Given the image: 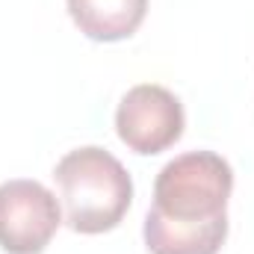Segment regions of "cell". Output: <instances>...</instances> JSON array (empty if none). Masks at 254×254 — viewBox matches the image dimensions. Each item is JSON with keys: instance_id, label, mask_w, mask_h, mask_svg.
I'll list each match as a JSON object with an SVG mask.
<instances>
[{"instance_id": "6", "label": "cell", "mask_w": 254, "mask_h": 254, "mask_svg": "<svg viewBox=\"0 0 254 254\" xmlns=\"http://www.w3.org/2000/svg\"><path fill=\"white\" fill-rule=\"evenodd\" d=\"M142 237L151 254H219L228 237V219L187 225V222H169L160 213L148 210Z\"/></svg>"}, {"instance_id": "4", "label": "cell", "mask_w": 254, "mask_h": 254, "mask_svg": "<svg viewBox=\"0 0 254 254\" xmlns=\"http://www.w3.org/2000/svg\"><path fill=\"white\" fill-rule=\"evenodd\" d=\"M184 104L157 83H139L116 110V133L136 154H160L184 136Z\"/></svg>"}, {"instance_id": "3", "label": "cell", "mask_w": 254, "mask_h": 254, "mask_svg": "<svg viewBox=\"0 0 254 254\" xmlns=\"http://www.w3.org/2000/svg\"><path fill=\"white\" fill-rule=\"evenodd\" d=\"M63 222L57 195L39 181L0 184V249L6 254H42Z\"/></svg>"}, {"instance_id": "2", "label": "cell", "mask_w": 254, "mask_h": 254, "mask_svg": "<svg viewBox=\"0 0 254 254\" xmlns=\"http://www.w3.org/2000/svg\"><path fill=\"white\" fill-rule=\"evenodd\" d=\"M234 169L213 151H187L166 163L154 181L151 210L169 222L207 225L228 219Z\"/></svg>"}, {"instance_id": "1", "label": "cell", "mask_w": 254, "mask_h": 254, "mask_svg": "<svg viewBox=\"0 0 254 254\" xmlns=\"http://www.w3.org/2000/svg\"><path fill=\"white\" fill-rule=\"evenodd\" d=\"M65 222L77 234L113 231L130 210L133 181L119 157L98 145L68 151L54 169Z\"/></svg>"}, {"instance_id": "5", "label": "cell", "mask_w": 254, "mask_h": 254, "mask_svg": "<svg viewBox=\"0 0 254 254\" xmlns=\"http://www.w3.org/2000/svg\"><path fill=\"white\" fill-rule=\"evenodd\" d=\"M71 21L92 42L130 39L145 21L148 0H65Z\"/></svg>"}]
</instances>
